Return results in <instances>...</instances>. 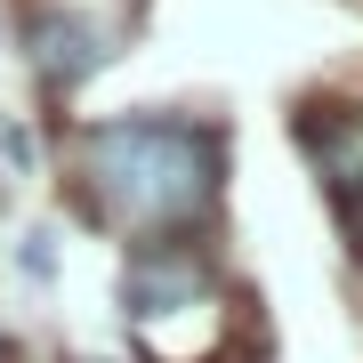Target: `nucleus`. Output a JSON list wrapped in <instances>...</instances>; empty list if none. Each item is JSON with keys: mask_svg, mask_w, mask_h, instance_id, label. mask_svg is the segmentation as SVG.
Returning <instances> with one entry per match:
<instances>
[{"mask_svg": "<svg viewBox=\"0 0 363 363\" xmlns=\"http://www.w3.org/2000/svg\"><path fill=\"white\" fill-rule=\"evenodd\" d=\"M226 138L186 113H121L81 130V210L130 242H178L210 218Z\"/></svg>", "mask_w": 363, "mask_h": 363, "instance_id": "obj_1", "label": "nucleus"}, {"mask_svg": "<svg viewBox=\"0 0 363 363\" xmlns=\"http://www.w3.org/2000/svg\"><path fill=\"white\" fill-rule=\"evenodd\" d=\"M130 25L138 16H97V0H40L25 16V57L49 89H81L97 65H113Z\"/></svg>", "mask_w": 363, "mask_h": 363, "instance_id": "obj_2", "label": "nucleus"}, {"mask_svg": "<svg viewBox=\"0 0 363 363\" xmlns=\"http://www.w3.org/2000/svg\"><path fill=\"white\" fill-rule=\"evenodd\" d=\"M16 259H25V274L33 283H57V234L40 226V234H25V250H16Z\"/></svg>", "mask_w": 363, "mask_h": 363, "instance_id": "obj_3", "label": "nucleus"}, {"mask_svg": "<svg viewBox=\"0 0 363 363\" xmlns=\"http://www.w3.org/2000/svg\"><path fill=\"white\" fill-rule=\"evenodd\" d=\"M347 234H355V250H363V178H355V202H347Z\"/></svg>", "mask_w": 363, "mask_h": 363, "instance_id": "obj_4", "label": "nucleus"}, {"mask_svg": "<svg viewBox=\"0 0 363 363\" xmlns=\"http://www.w3.org/2000/svg\"><path fill=\"white\" fill-rule=\"evenodd\" d=\"M0 363H9V339H0Z\"/></svg>", "mask_w": 363, "mask_h": 363, "instance_id": "obj_5", "label": "nucleus"}]
</instances>
